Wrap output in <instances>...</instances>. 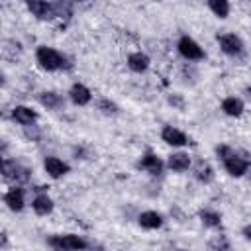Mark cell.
<instances>
[{
    "instance_id": "28",
    "label": "cell",
    "mask_w": 251,
    "mask_h": 251,
    "mask_svg": "<svg viewBox=\"0 0 251 251\" xmlns=\"http://www.w3.org/2000/svg\"><path fill=\"white\" fill-rule=\"evenodd\" d=\"M55 251H63V249H55Z\"/></svg>"
},
{
    "instance_id": "2",
    "label": "cell",
    "mask_w": 251,
    "mask_h": 251,
    "mask_svg": "<svg viewBox=\"0 0 251 251\" xmlns=\"http://www.w3.org/2000/svg\"><path fill=\"white\" fill-rule=\"evenodd\" d=\"M47 243L55 249H63V251H84L86 249V241L80 235L75 233H65V235H53L47 239Z\"/></svg>"
},
{
    "instance_id": "1",
    "label": "cell",
    "mask_w": 251,
    "mask_h": 251,
    "mask_svg": "<svg viewBox=\"0 0 251 251\" xmlns=\"http://www.w3.org/2000/svg\"><path fill=\"white\" fill-rule=\"evenodd\" d=\"M35 59H37V63H39L45 71H57V69H61V67L65 65V57H63L59 51H55L53 47H45V45L37 47Z\"/></svg>"
},
{
    "instance_id": "24",
    "label": "cell",
    "mask_w": 251,
    "mask_h": 251,
    "mask_svg": "<svg viewBox=\"0 0 251 251\" xmlns=\"http://www.w3.org/2000/svg\"><path fill=\"white\" fill-rule=\"evenodd\" d=\"M98 106H100V110H102L104 114H116V112H118V106H116L114 102L106 100V98H104V100H100V104H98Z\"/></svg>"
},
{
    "instance_id": "9",
    "label": "cell",
    "mask_w": 251,
    "mask_h": 251,
    "mask_svg": "<svg viewBox=\"0 0 251 251\" xmlns=\"http://www.w3.org/2000/svg\"><path fill=\"white\" fill-rule=\"evenodd\" d=\"M224 167H226V171L231 175V176H243L245 173H247V167H249V163L245 161V159H241L239 155H231V157H227L226 161H224Z\"/></svg>"
},
{
    "instance_id": "12",
    "label": "cell",
    "mask_w": 251,
    "mask_h": 251,
    "mask_svg": "<svg viewBox=\"0 0 251 251\" xmlns=\"http://www.w3.org/2000/svg\"><path fill=\"white\" fill-rule=\"evenodd\" d=\"M4 202L8 204L10 210L14 212H20L24 208V190L20 186H12L6 194H4Z\"/></svg>"
},
{
    "instance_id": "7",
    "label": "cell",
    "mask_w": 251,
    "mask_h": 251,
    "mask_svg": "<svg viewBox=\"0 0 251 251\" xmlns=\"http://www.w3.org/2000/svg\"><path fill=\"white\" fill-rule=\"evenodd\" d=\"M161 137H163L165 143H169V145H173V147H182V145L188 143V137H186L180 129H176V127H173V126H165L163 131H161Z\"/></svg>"
},
{
    "instance_id": "8",
    "label": "cell",
    "mask_w": 251,
    "mask_h": 251,
    "mask_svg": "<svg viewBox=\"0 0 251 251\" xmlns=\"http://www.w3.org/2000/svg\"><path fill=\"white\" fill-rule=\"evenodd\" d=\"M43 169H45V173H47L49 176H53V178H59V176H63V175L69 173V165H67L65 161L57 159V157H45Z\"/></svg>"
},
{
    "instance_id": "25",
    "label": "cell",
    "mask_w": 251,
    "mask_h": 251,
    "mask_svg": "<svg viewBox=\"0 0 251 251\" xmlns=\"http://www.w3.org/2000/svg\"><path fill=\"white\" fill-rule=\"evenodd\" d=\"M216 153H218V157H222L224 161H226L227 157H231V155H233V151H231L227 145H220V147L216 149Z\"/></svg>"
},
{
    "instance_id": "15",
    "label": "cell",
    "mask_w": 251,
    "mask_h": 251,
    "mask_svg": "<svg viewBox=\"0 0 251 251\" xmlns=\"http://www.w3.org/2000/svg\"><path fill=\"white\" fill-rule=\"evenodd\" d=\"M139 226L145 229H157L163 226V216L159 212H153V210L143 212V214H139Z\"/></svg>"
},
{
    "instance_id": "13",
    "label": "cell",
    "mask_w": 251,
    "mask_h": 251,
    "mask_svg": "<svg viewBox=\"0 0 251 251\" xmlns=\"http://www.w3.org/2000/svg\"><path fill=\"white\" fill-rule=\"evenodd\" d=\"M139 167L145 169V171L151 173V175H159V173L163 171V161H161L157 155H153V153H145V155L141 157V161H139Z\"/></svg>"
},
{
    "instance_id": "11",
    "label": "cell",
    "mask_w": 251,
    "mask_h": 251,
    "mask_svg": "<svg viewBox=\"0 0 251 251\" xmlns=\"http://www.w3.org/2000/svg\"><path fill=\"white\" fill-rule=\"evenodd\" d=\"M12 118H14L18 124L29 127V126L37 120V114H35L31 108H27V106H16V108L12 110Z\"/></svg>"
},
{
    "instance_id": "17",
    "label": "cell",
    "mask_w": 251,
    "mask_h": 251,
    "mask_svg": "<svg viewBox=\"0 0 251 251\" xmlns=\"http://www.w3.org/2000/svg\"><path fill=\"white\" fill-rule=\"evenodd\" d=\"M167 165L171 171L180 173V171H186L190 167V157H188V153H173V155H169Z\"/></svg>"
},
{
    "instance_id": "26",
    "label": "cell",
    "mask_w": 251,
    "mask_h": 251,
    "mask_svg": "<svg viewBox=\"0 0 251 251\" xmlns=\"http://www.w3.org/2000/svg\"><path fill=\"white\" fill-rule=\"evenodd\" d=\"M169 102H171V104H175V106H178V108H182V106H184V102H182V98H180V96H171V98H169Z\"/></svg>"
},
{
    "instance_id": "18",
    "label": "cell",
    "mask_w": 251,
    "mask_h": 251,
    "mask_svg": "<svg viewBox=\"0 0 251 251\" xmlns=\"http://www.w3.org/2000/svg\"><path fill=\"white\" fill-rule=\"evenodd\" d=\"M243 102L239 100V98H235V96H229V98H226L224 102H222V110L227 114V116H233V118H237V116H241L243 114Z\"/></svg>"
},
{
    "instance_id": "10",
    "label": "cell",
    "mask_w": 251,
    "mask_h": 251,
    "mask_svg": "<svg viewBox=\"0 0 251 251\" xmlns=\"http://www.w3.org/2000/svg\"><path fill=\"white\" fill-rule=\"evenodd\" d=\"M69 96H71V100H73L76 106H86V104L90 102V98H92L90 90H88L84 84H80V82H75V84L71 86Z\"/></svg>"
},
{
    "instance_id": "20",
    "label": "cell",
    "mask_w": 251,
    "mask_h": 251,
    "mask_svg": "<svg viewBox=\"0 0 251 251\" xmlns=\"http://www.w3.org/2000/svg\"><path fill=\"white\" fill-rule=\"evenodd\" d=\"M200 220L204 226L208 227H220L222 226V218L218 212H210V210H200Z\"/></svg>"
},
{
    "instance_id": "16",
    "label": "cell",
    "mask_w": 251,
    "mask_h": 251,
    "mask_svg": "<svg viewBox=\"0 0 251 251\" xmlns=\"http://www.w3.org/2000/svg\"><path fill=\"white\" fill-rule=\"evenodd\" d=\"M127 67H129L133 73H143V71H147V67H149V57H147L145 53H141V51H135V53H131V55L127 57Z\"/></svg>"
},
{
    "instance_id": "5",
    "label": "cell",
    "mask_w": 251,
    "mask_h": 251,
    "mask_svg": "<svg viewBox=\"0 0 251 251\" xmlns=\"http://www.w3.org/2000/svg\"><path fill=\"white\" fill-rule=\"evenodd\" d=\"M218 43L222 47L224 53L227 55H239L243 51V41L235 35V33H224V35H218Z\"/></svg>"
},
{
    "instance_id": "22",
    "label": "cell",
    "mask_w": 251,
    "mask_h": 251,
    "mask_svg": "<svg viewBox=\"0 0 251 251\" xmlns=\"http://www.w3.org/2000/svg\"><path fill=\"white\" fill-rule=\"evenodd\" d=\"M212 176H214V171H212V167L208 165V163H198V167H196V178L198 180H202V182H210L212 180Z\"/></svg>"
},
{
    "instance_id": "19",
    "label": "cell",
    "mask_w": 251,
    "mask_h": 251,
    "mask_svg": "<svg viewBox=\"0 0 251 251\" xmlns=\"http://www.w3.org/2000/svg\"><path fill=\"white\" fill-rule=\"evenodd\" d=\"M39 102H41L45 108H49V110H57V108L63 106V98H61L57 92H53V90L41 92V94H39Z\"/></svg>"
},
{
    "instance_id": "4",
    "label": "cell",
    "mask_w": 251,
    "mask_h": 251,
    "mask_svg": "<svg viewBox=\"0 0 251 251\" xmlns=\"http://www.w3.org/2000/svg\"><path fill=\"white\" fill-rule=\"evenodd\" d=\"M2 175L6 180H16V182H24L29 178V171L24 169L22 165H18L16 161H2Z\"/></svg>"
},
{
    "instance_id": "21",
    "label": "cell",
    "mask_w": 251,
    "mask_h": 251,
    "mask_svg": "<svg viewBox=\"0 0 251 251\" xmlns=\"http://www.w3.org/2000/svg\"><path fill=\"white\" fill-rule=\"evenodd\" d=\"M208 6L218 18H227V14H229V4L226 0H210Z\"/></svg>"
},
{
    "instance_id": "23",
    "label": "cell",
    "mask_w": 251,
    "mask_h": 251,
    "mask_svg": "<svg viewBox=\"0 0 251 251\" xmlns=\"http://www.w3.org/2000/svg\"><path fill=\"white\" fill-rule=\"evenodd\" d=\"M210 245H212V249H214V251H231V247H229V243H227V239H226L224 235L216 237Z\"/></svg>"
},
{
    "instance_id": "29",
    "label": "cell",
    "mask_w": 251,
    "mask_h": 251,
    "mask_svg": "<svg viewBox=\"0 0 251 251\" xmlns=\"http://www.w3.org/2000/svg\"><path fill=\"white\" fill-rule=\"evenodd\" d=\"M182 251H184V249H182Z\"/></svg>"
},
{
    "instance_id": "3",
    "label": "cell",
    "mask_w": 251,
    "mask_h": 251,
    "mask_svg": "<svg viewBox=\"0 0 251 251\" xmlns=\"http://www.w3.org/2000/svg\"><path fill=\"white\" fill-rule=\"evenodd\" d=\"M178 53L184 57V59H188V61H200V59H204V51H202V47L192 39V37H188V35H182L180 39H178Z\"/></svg>"
},
{
    "instance_id": "6",
    "label": "cell",
    "mask_w": 251,
    "mask_h": 251,
    "mask_svg": "<svg viewBox=\"0 0 251 251\" xmlns=\"http://www.w3.org/2000/svg\"><path fill=\"white\" fill-rule=\"evenodd\" d=\"M27 10H29L35 18H39V20H51V18L57 16V12H55V4H49V2L31 0V2H27Z\"/></svg>"
},
{
    "instance_id": "27",
    "label": "cell",
    "mask_w": 251,
    "mask_h": 251,
    "mask_svg": "<svg viewBox=\"0 0 251 251\" xmlns=\"http://www.w3.org/2000/svg\"><path fill=\"white\" fill-rule=\"evenodd\" d=\"M243 235H245V237H247V239H249V241H251V224H249V226H245V227H243Z\"/></svg>"
},
{
    "instance_id": "14",
    "label": "cell",
    "mask_w": 251,
    "mask_h": 251,
    "mask_svg": "<svg viewBox=\"0 0 251 251\" xmlns=\"http://www.w3.org/2000/svg\"><path fill=\"white\" fill-rule=\"evenodd\" d=\"M31 208L37 216H47V214L53 212V200L47 194H37L31 202Z\"/></svg>"
}]
</instances>
